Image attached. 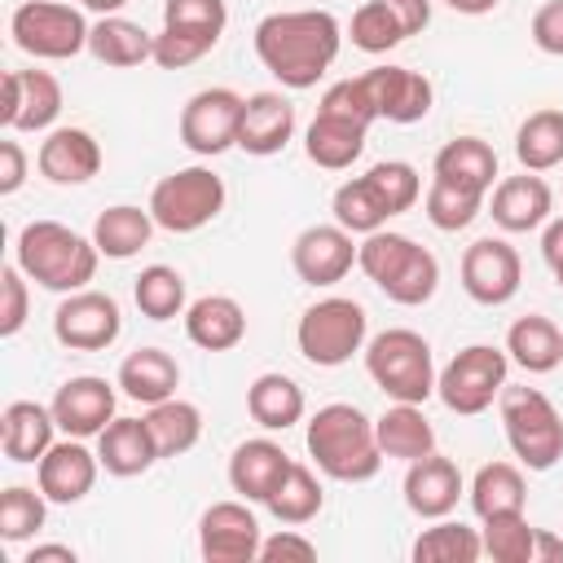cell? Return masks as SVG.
Listing matches in <instances>:
<instances>
[{"mask_svg":"<svg viewBox=\"0 0 563 563\" xmlns=\"http://www.w3.org/2000/svg\"><path fill=\"white\" fill-rule=\"evenodd\" d=\"M321 506H325V488H321V479L312 475V466H303V462H290V471L282 475V484L268 493V501H264V510L277 519V523H290V528H299V523H312L317 515H321Z\"/></svg>","mask_w":563,"mask_h":563,"instance_id":"cell-39","label":"cell"},{"mask_svg":"<svg viewBox=\"0 0 563 563\" xmlns=\"http://www.w3.org/2000/svg\"><path fill=\"white\" fill-rule=\"evenodd\" d=\"M383 4L400 18L405 35H422V31H427V22H431V0H383Z\"/></svg>","mask_w":563,"mask_h":563,"instance_id":"cell-54","label":"cell"},{"mask_svg":"<svg viewBox=\"0 0 563 563\" xmlns=\"http://www.w3.org/2000/svg\"><path fill=\"white\" fill-rule=\"evenodd\" d=\"M374 435H378V449L383 457L391 462H418L427 453H435V427L427 422L422 405H405V400H391L378 418H374Z\"/></svg>","mask_w":563,"mask_h":563,"instance_id":"cell-29","label":"cell"},{"mask_svg":"<svg viewBox=\"0 0 563 563\" xmlns=\"http://www.w3.org/2000/svg\"><path fill=\"white\" fill-rule=\"evenodd\" d=\"M523 282V260L506 238H475L462 251V290L484 303V308H501L519 295Z\"/></svg>","mask_w":563,"mask_h":563,"instance_id":"cell-12","label":"cell"},{"mask_svg":"<svg viewBox=\"0 0 563 563\" xmlns=\"http://www.w3.org/2000/svg\"><path fill=\"white\" fill-rule=\"evenodd\" d=\"M365 374L387 400L427 405L435 396V356L418 330L391 325L365 343Z\"/></svg>","mask_w":563,"mask_h":563,"instance_id":"cell-5","label":"cell"},{"mask_svg":"<svg viewBox=\"0 0 563 563\" xmlns=\"http://www.w3.org/2000/svg\"><path fill=\"white\" fill-rule=\"evenodd\" d=\"M462 493H466V484H462V471H457L453 457L427 453V457L409 462V471H405V506L418 519H444V515H453Z\"/></svg>","mask_w":563,"mask_h":563,"instance_id":"cell-22","label":"cell"},{"mask_svg":"<svg viewBox=\"0 0 563 563\" xmlns=\"http://www.w3.org/2000/svg\"><path fill=\"white\" fill-rule=\"evenodd\" d=\"M550 211H554V194L541 180V172H519V176H506L493 185L488 216L506 233H532L550 220Z\"/></svg>","mask_w":563,"mask_h":563,"instance_id":"cell-21","label":"cell"},{"mask_svg":"<svg viewBox=\"0 0 563 563\" xmlns=\"http://www.w3.org/2000/svg\"><path fill=\"white\" fill-rule=\"evenodd\" d=\"M295 136V106L282 92H251L242 97V119H238V150L268 158L282 154Z\"/></svg>","mask_w":563,"mask_h":563,"instance_id":"cell-23","label":"cell"},{"mask_svg":"<svg viewBox=\"0 0 563 563\" xmlns=\"http://www.w3.org/2000/svg\"><path fill=\"white\" fill-rule=\"evenodd\" d=\"M84 9H92V13H101V18H110V13H119L128 0H79Z\"/></svg>","mask_w":563,"mask_h":563,"instance_id":"cell-58","label":"cell"},{"mask_svg":"<svg viewBox=\"0 0 563 563\" xmlns=\"http://www.w3.org/2000/svg\"><path fill=\"white\" fill-rule=\"evenodd\" d=\"M409 554H413V563H475L484 554V541H479V528H466L462 519L444 515L418 532Z\"/></svg>","mask_w":563,"mask_h":563,"instance_id":"cell-40","label":"cell"},{"mask_svg":"<svg viewBox=\"0 0 563 563\" xmlns=\"http://www.w3.org/2000/svg\"><path fill=\"white\" fill-rule=\"evenodd\" d=\"M356 246L343 224H308L290 246V268L303 286H334L352 273Z\"/></svg>","mask_w":563,"mask_h":563,"instance_id":"cell-16","label":"cell"},{"mask_svg":"<svg viewBox=\"0 0 563 563\" xmlns=\"http://www.w3.org/2000/svg\"><path fill=\"white\" fill-rule=\"evenodd\" d=\"M365 88L374 97V110L378 119L387 123H418L431 114V101H435V88L422 70H409V66H369L365 70Z\"/></svg>","mask_w":563,"mask_h":563,"instance_id":"cell-19","label":"cell"},{"mask_svg":"<svg viewBox=\"0 0 563 563\" xmlns=\"http://www.w3.org/2000/svg\"><path fill=\"white\" fill-rule=\"evenodd\" d=\"M260 559H264V563H277V559H299V563H308V559H317V541H308L303 532H295V528L286 523L282 532H273V537L260 541Z\"/></svg>","mask_w":563,"mask_h":563,"instance_id":"cell-52","label":"cell"},{"mask_svg":"<svg viewBox=\"0 0 563 563\" xmlns=\"http://www.w3.org/2000/svg\"><path fill=\"white\" fill-rule=\"evenodd\" d=\"M88 53L101 62V66H114V70H128V66H141V62H154V35L123 18V13H110V18H97L92 31H88Z\"/></svg>","mask_w":563,"mask_h":563,"instance_id":"cell-31","label":"cell"},{"mask_svg":"<svg viewBox=\"0 0 563 563\" xmlns=\"http://www.w3.org/2000/svg\"><path fill=\"white\" fill-rule=\"evenodd\" d=\"M163 26L176 31H194L220 44L224 26H229V9L224 0H163Z\"/></svg>","mask_w":563,"mask_h":563,"instance_id":"cell-48","label":"cell"},{"mask_svg":"<svg viewBox=\"0 0 563 563\" xmlns=\"http://www.w3.org/2000/svg\"><path fill=\"white\" fill-rule=\"evenodd\" d=\"M365 180L374 185V194L383 198V207H387L391 216H405V211L422 198V176H418V167L405 163V158H383V163H374V167L365 172Z\"/></svg>","mask_w":563,"mask_h":563,"instance_id":"cell-47","label":"cell"},{"mask_svg":"<svg viewBox=\"0 0 563 563\" xmlns=\"http://www.w3.org/2000/svg\"><path fill=\"white\" fill-rule=\"evenodd\" d=\"M510 378V356L506 347H493V343H471L462 347L440 374H435V396L449 413L457 418H475L484 409H493V400L501 396Z\"/></svg>","mask_w":563,"mask_h":563,"instance_id":"cell-8","label":"cell"},{"mask_svg":"<svg viewBox=\"0 0 563 563\" xmlns=\"http://www.w3.org/2000/svg\"><path fill=\"white\" fill-rule=\"evenodd\" d=\"M224 180L211 167H180L150 189V216L167 233H198L224 211Z\"/></svg>","mask_w":563,"mask_h":563,"instance_id":"cell-9","label":"cell"},{"mask_svg":"<svg viewBox=\"0 0 563 563\" xmlns=\"http://www.w3.org/2000/svg\"><path fill=\"white\" fill-rule=\"evenodd\" d=\"M479 541H484V554L493 563H532V541H537V528L528 523L523 510L515 515H493V519H479Z\"/></svg>","mask_w":563,"mask_h":563,"instance_id":"cell-44","label":"cell"},{"mask_svg":"<svg viewBox=\"0 0 563 563\" xmlns=\"http://www.w3.org/2000/svg\"><path fill=\"white\" fill-rule=\"evenodd\" d=\"M343 44V26L330 9H286L268 13L255 26V57L282 88H317V79L334 66Z\"/></svg>","mask_w":563,"mask_h":563,"instance_id":"cell-1","label":"cell"},{"mask_svg":"<svg viewBox=\"0 0 563 563\" xmlns=\"http://www.w3.org/2000/svg\"><path fill=\"white\" fill-rule=\"evenodd\" d=\"M97 260H101L97 242L75 233L62 220H31L18 229V242H13V264L35 286L57 290V295L84 290L97 277Z\"/></svg>","mask_w":563,"mask_h":563,"instance_id":"cell-3","label":"cell"},{"mask_svg":"<svg viewBox=\"0 0 563 563\" xmlns=\"http://www.w3.org/2000/svg\"><path fill=\"white\" fill-rule=\"evenodd\" d=\"M317 110L339 114V119H352V123H361V128H369V123L378 119L374 97H369V88H365V75H352V79L330 84V88L321 92V106H317Z\"/></svg>","mask_w":563,"mask_h":563,"instance_id":"cell-49","label":"cell"},{"mask_svg":"<svg viewBox=\"0 0 563 563\" xmlns=\"http://www.w3.org/2000/svg\"><path fill=\"white\" fill-rule=\"evenodd\" d=\"M44 519H48V497L40 493V484H35V488L9 484V488L0 493V537H4L9 545L31 541V537L44 528Z\"/></svg>","mask_w":563,"mask_h":563,"instance_id":"cell-43","label":"cell"},{"mask_svg":"<svg viewBox=\"0 0 563 563\" xmlns=\"http://www.w3.org/2000/svg\"><path fill=\"white\" fill-rule=\"evenodd\" d=\"M303 444H308V457L317 462V471L339 479V484H365L387 462L378 449V435H374V418H365L347 400L321 405L308 418Z\"/></svg>","mask_w":563,"mask_h":563,"instance_id":"cell-2","label":"cell"},{"mask_svg":"<svg viewBox=\"0 0 563 563\" xmlns=\"http://www.w3.org/2000/svg\"><path fill=\"white\" fill-rule=\"evenodd\" d=\"M53 431H57L53 405L9 400L4 413H0V444H4L9 462H40L53 449Z\"/></svg>","mask_w":563,"mask_h":563,"instance_id":"cell-28","label":"cell"},{"mask_svg":"<svg viewBox=\"0 0 563 563\" xmlns=\"http://www.w3.org/2000/svg\"><path fill=\"white\" fill-rule=\"evenodd\" d=\"M365 132H369V128H361V123H352V119H339V114L317 110V119H312L308 132H303V154H308L317 167H325V172H343V167H352V163L361 158Z\"/></svg>","mask_w":563,"mask_h":563,"instance_id":"cell-32","label":"cell"},{"mask_svg":"<svg viewBox=\"0 0 563 563\" xmlns=\"http://www.w3.org/2000/svg\"><path fill=\"white\" fill-rule=\"evenodd\" d=\"M123 334V308L106 290H70L53 312V339L70 352H106Z\"/></svg>","mask_w":563,"mask_h":563,"instance_id":"cell-11","label":"cell"},{"mask_svg":"<svg viewBox=\"0 0 563 563\" xmlns=\"http://www.w3.org/2000/svg\"><path fill=\"white\" fill-rule=\"evenodd\" d=\"M88 18L62 0H26L9 18V35L22 53L40 62H70L88 48Z\"/></svg>","mask_w":563,"mask_h":563,"instance_id":"cell-10","label":"cell"},{"mask_svg":"<svg viewBox=\"0 0 563 563\" xmlns=\"http://www.w3.org/2000/svg\"><path fill=\"white\" fill-rule=\"evenodd\" d=\"M497 413H501V431H506L510 453L528 471H550L563 457V418L545 391L506 383L497 396Z\"/></svg>","mask_w":563,"mask_h":563,"instance_id":"cell-6","label":"cell"},{"mask_svg":"<svg viewBox=\"0 0 563 563\" xmlns=\"http://www.w3.org/2000/svg\"><path fill=\"white\" fill-rule=\"evenodd\" d=\"M422 211H427V220H431L440 233H457V229H466V224L484 211V198L431 176V185H427V194H422Z\"/></svg>","mask_w":563,"mask_h":563,"instance_id":"cell-45","label":"cell"},{"mask_svg":"<svg viewBox=\"0 0 563 563\" xmlns=\"http://www.w3.org/2000/svg\"><path fill=\"white\" fill-rule=\"evenodd\" d=\"M431 176L484 198L497 180V150L479 136H453L449 145H440V154L431 163Z\"/></svg>","mask_w":563,"mask_h":563,"instance_id":"cell-30","label":"cell"},{"mask_svg":"<svg viewBox=\"0 0 563 563\" xmlns=\"http://www.w3.org/2000/svg\"><path fill=\"white\" fill-rule=\"evenodd\" d=\"M119 383H106L97 374H79V378H66L53 396V418H57V431L75 435V440H92L101 435L119 413Z\"/></svg>","mask_w":563,"mask_h":563,"instance_id":"cell-17","label":"cell"},{"mask_svg":"<svg viewBox=\"0 0 563 563\" xmlns=\"http://www.w3.org/2000/svg\"><path fill=\"white\" fill-rule=\"evenodd\" d=\"M260 541L264 532L251 501H216L198 519V554L207 563H255Z\"/></svg>","mask_w":563,"mask_h":563,"instance_id":"cell-14","label":"cell"},{"mask_svg":"<svg viewBox=\"0 0 563 563\" xmlns=\"http://www.w3.org/2000/svg\"><path fill=\"white\" fill-rule=\"evenodd\" d=\"M453 13H466V18H479V13H493L501 0H444Z\"/></svg>","mask_w":563,"mask_h":563,"instance_id":"cell-57","label":"cell"},{"mask_svg":"<svg viewBox=\"0 0 563 563\" xmlns=\"http://www.w3.org/2000/svg\"><path fill=\"white\" fill-rule=\"evenodd\" d=\"M365 334H369V317L347 295L317 299L312 308H303V317L295 325L299 356L312 361V365H321V369L347 365L356 352H365Z\"/></svg>","mask_w":563,"mask_h":563,"instance_id":"cell-7","label":"cell"},{"mask_svg":"<svg viewBox=\"0 0 563 563\" xmlns=\"http://www.w3.org/2000/svg\"><path fill=\"white\" fill-rule=\"evenodd\" d=\"M35 167L53 185H88L101 172V145L88 128H53L35 150Z\"/></svg>","mask_w":563,"mask_h":563,"instance_id":"cell-20","label":"cell"},{"mask_svg":"<svg viewBox=\"0 0 563 563\" xmlns=\"http://www.w3.org/2000/svg\"><path fill=\"white\" fill-rule=\"evenodd\" d=\"M62 114V84L48 70H4L0 128L9 132H53Z\"/></svg>","mask_w":563,"mask_h":563,"instance_id":"cell-15","label":"cell"},{"mask_svg":"<svg viewBox=\"0 0 563 563\" xmlns=\"http://www.w3.org/2000/svg\"><path fill=\"white\" fill-rule=\"evenodd\" d=\"M506 356L528 374H550L563 365V330L550 317L528 312L506 330Z\"/></svg>","mask_w":563,"mask_h":563,"instance_id":"cell-33","label":"cell"},{"mask_svg":"<svg viewBox=\"0 0 563 563\" xmlns=\"http://www.w3.org/2000/svg\"><path fill=\"white\" fill-rule=\"evenodd\" d=\"M154 229L158 224H154L150 207L141 211L132 202H114L92 220V242L106 260H132V255H141V246H150Z\"/></svg>","mask_w":563,"mask_h":563,"instance_id":"cell-34","label":"cell"},{"mask_svg":"<svg viewBox=\"0 0 563 563\" xmlns=\"http://www.w3.org/2000/svg\"><path fill=\"white\" fill-rule=\"evenodd\" d=\"M550 273H554V282H559V290H563V260H559V264H554Z\"/></svg>","mask_w":563,"mask_h":563,"instance_id":"cell-59","label":"cell"},{"mask_svg":"<svg viewBox=\"0 0 563 563\" xmlns=\"http://www.w3.org/2000/svg\"><path fill=\"white\" fill-rule=\"evenodd\" d=\"M145 422H150V435L158 444V457H180L202 440V409L194 400H180V396L150 405Z\"/></svg>","mask_w":563,"mask_h":563,"instance_id":"cell-38","label":"cell"},{"mask_svg":"<svg viewBox=\"0 0 563 563\" xmlns=\"http://www.w3.org/2000/svg\"><path fill=\"white\" fill-rule=\"evenodd\" d=\"M471 510L479 519H493V515H515L528 506V484H523V471L515 462H484L471 479Z\"/></svg>","mask_w":563,"mask_h":563,"instance_id":"cell-36","label":"cell"},{"mask_svg":"<svg viewBox=\"0 0 563 563\" xmlns=\"http://www.w3.org/2000/svg\"><path fill=\"white\" fill-rule=\"evenodd\" d=\"M132 299L141 308V317L150 321H172V317H185V277L180 268L172 264H150L141 268V277L132 282Z\"/></svg>","mask_w":563,"mask_h":563,"instance_id":"cell-41","label":"cell"},{"mask_svg":"<svg viewBox=\"0 0 563 563\" xmlns=\"http://www.w3.org/2000/svg\"><path fill=\"white\" fill-rule=\"evenodd\" d=\"M356 268L400 308H418L440 290V260L409 233L374 229L356 246Z\"/></svg>","mask_w":563,"mask_h":563,"instance_id":"cell-4","label":"cell"},{"mask_svg":"<svg viewBox=\"0 0 563 563\" xmlns=\"http://www.w3.org/2000/svg\"><path fill=\"white\" fill-rule=\"evenodd\" d=\"M391 211L383 207V198L374 194V185L365 176H352L334 189V224H343L347 233H374V229H387Z\"/></svg>","mask_w":563,"mask_h":563,"instance_id":"cell-42","label":"cell"},{"mask_svg":"<svg viewBox=\"0 0 563 563\" xmlns=\"http://www.w3.org/2000/svg\"><path fill=\"white\" fill-rule=\"evenodd\" d=\"M26 273L18 264H4L0 268V339H13L26 317H31V295H26Z\"/></svg>","mask_w":563,"mask_h":563,"instance_id":"cell-50","label":"cell"},{"mask_svg":"<svg viewBox=\"0 0 563 563\" xmlns=\"http://www.w3.org/2000/svg\"><path fill=\"white\" fill-rule=\"evenodd\" d=\"M26 180V150L18 141H0V194H18Z\"/></svg>","mask_w":563,"mask_h":563,"instance_id":"cell-53","label":"cell"},{"mask_svg":"<svg viewBox=\"0 0 563 563\" xmlns=\"http://www.w3.org/2000/svg\"><path fill=\"white\" fill-rule=\"evenodd\" d=\"M238 119H242V97L233 88H202L180 110V145L194 150L198 158H216L229 145H238Z\"/></svg>","mask_w":563,"mask_h":563,"instance_id":"cell-13","label":"cell"},{"mask_svg":"<svg viewBox=\"0 0 563 563\" xmlns=\"http://www.w3.org/2000/svg\"><path fill=\"white\" fill-rule=\"evenodd\" d=\"M515 158L523 172L563 167V110H554V106L532 110L515 132Z\"/></svg>","mask_w":563,"mask_h":563,"instance_id":"cell-37","label":"cell"},{"mask_svg":"<svg viewBox=\"0 0 563 563\" xmlns=\"http://www.w3.org/2000/svg\"><path fill=\"white\" fill-rule=\"evenodd\" d=\"M308 400H303V387L290 378V374H260L251 387H246V413L264 427V431H286L303 418Z\"/></svg>","mask_w":563,"mask_h":563,"instance_id":"cell-35","label":"cell"},{"mask_svg":"<svg viewBox=\"0 0 563 563\" xmlns=\"http://www.w3.org/2000/svg\"><path fill=\"white\" fill-rule=\"evenodd\" d=\"M97 457H101V471L114 479L145 475L158 462V444L150 435V422L145 418H114L97 435Z\"/></svg>","mask_w":563,"mask_h":563,"instance_id":"cell-26","label":"cell"},{"mask_svg":"<svg viewBox=\"0 0 563 563\" xmlns=\"http://www.w3.org/2000/svg\"><path fill=\"white\" fill-rule=\"evenodd\" d=\"M114 383H119V391H123L128 400H136V405L150 409V405L176 396V387H180V365H176V356L163 352V347H136V352H128V356L119 361Z\"/></svg>","mask_w":563,"mask_h":563,"instance_id":"cell-27","label":"cell"},{"mask_svg":"<svg viewBox=\"0 0 563 563\" xmlns=\"http://www.w3.org/2000/svg\"><path fill=\"white\" fill-rule=\"evenodd\" d=\"M185 334L202 352H229L246 339V308L233 295H202L185 308Z\"/></svg>","mask_w":563,"mask_h":563,"instance_id":"cell-25","label":"cell"},{"mask_svg":"<svg viewBox=\"0 0 563 563\" xmlns=\"http://www.w3.org/2000/svg\"><path fill=\"white\" fill-rule=\"evenodd\" d=\"M532 563H563V541L545 528H537V541H532Z\"/></svg>","mask_w":563,"mask_h":563,"instance_id":"cell-55","label":"cell"},{"mask_svg":"<svg viewBox=\"0 0 563 563\" xmlns=\"http://www.w3.org/2000/svg\"><path fill=\"white\" fill-rule=\"evenodd\" d=\"M532 44L550 57H563V0H545L537 13H532Z\"/></svg>","mask_w":563,"mask_h":563,"instance_id":"cell-51","label":"cell"},{"mask_svg":"<svg viewBox=\"0 0 563 563\" xmlns=\"http://www.w3.org/2000/svg\"><path fill=\"white\" fill-rule=\"evenodd\" d=\"M347 35H352V44L361 48V53H391L396 44H405L409 35H405V26H400V18L383 4V0H365L356 13H352V26H347Z\"/></svg>","mask_w":563,"mask_h":563,"instance_id":"cell-46","label":"cell"},{"mask_svg":"<svg viewBox=\"0 0 563 563\" xmlns=\"http://www.w3.org/2000/svg\"><path fill=\"white\" fill-rule=\"evenodd\" d=\"M290 453L277 444V440H268V435H255V440H242L238 449H233V457H229V488L242 497V501H255V506H264L268 501V493L282 484V475L290 471Z\"/></svg>","mask_w":563,"mask_h":563,"instance_id":"cell-24","label":"cell"},{"mask_svg":"<svg viewBox=\"0 0 563 563\" xmlns=\"http://www.w3.org/2000/svg\"><path fill=\"white\" fill-rule=\"evenodd\" d=\"M97 471H101V457L84 440L66 435V440H53V449L35 462V484L53 506H75L92 493Z\"/></svg>","mask_w":563,"mask_h":563,"instance_id":"cell-18","label":"cell"},{"mask_svg":"<svg viewBox=\"0 0 563 563\" xmlns=\"http://www.w3.org/2000/svg\"><path fill=\"white\" fill-rule=\"evenodd\" d=\"M53 559L57 563H75V550L70 545H31L22 563H53Z\"/></svg>","mask_w":563,"mask_h":563,"instance_id":"cell-56","label":"cell"}]
</instances>
